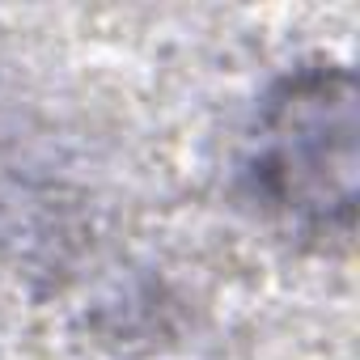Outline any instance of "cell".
Returning a JSON list of instances; mask_svg holds the SVG:
<instances>
[{"instance_id": "1", "label": "cell", "mask_w": 360, "mask_h": 360, "mask_svg": "<svg viewBox=\"0 0 360 360\" xmlns=\"http://www.w3.org/2000/svg\"><path fill=\"white\" fill-rule=\"evenodd\" d=\"M356 81L339 64L284 77L259 106L246 178L292 229H347L356 212Z\"/></svg>"}]
</instances>
